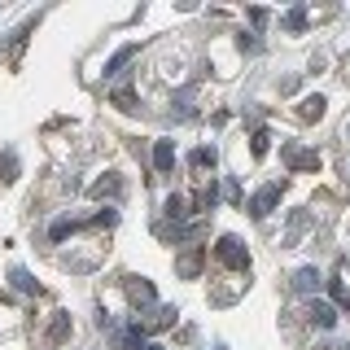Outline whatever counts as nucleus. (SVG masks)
<instances>
[{"label": "nucleus", "mask_w": 350, "mask_h": 350, "mask_svg": "<svg viewBox=\"0 0 350 350\" xmlns=\"http://www.w3.org/2000/svg\"><path fill=\"white\" fill-rule=\"evenodd\" d=\"M215 254H219V262H224V267H232V271H250V250H245V241L232 237V232L219 237Z\"/></svg>", "instance_id": "obj_1"}, {"label": "nucleus", "mask_w": 350, "mask_h": 350, "mask_svg": "<svg viewBox=\"0 0 350 350\" xmlns=\"http://www.w3.org/2000/svg\"><path fill=\"white\" fill-rule=\"evenodd\" d=\"M276 202H280V184H262V189H258L254 197H250V206H245V211L254 215V219H267L271 211H276Z\"/></svg>", "instance_id": "obj_2"}, {"label": "nucleus", "mask_w": 350, "mask_h": 350, "mask_svg": "<svg viewBox=\"0 0 350 350\" xmlns=\"http://www.w3.org/2000/svg\"><path fill=\"white\" fill-rule=\"evenodd\" d=\"M306 320H311V324H320V328H333V324H337V306L315 298L311 306H306Z\"/></svg>", "instance_id": "obj_3"}, {"label": "nucleus", "mask_w": 350, "mask_h": 350, "mask_svg": "<svg viewBox=\"0 0 350 350\" xmlns=\"http://www.w3.org/2000/svg\"><path fill=\"white\" fill-rule=\"evenodd\" d=\"M127 298H131V302H145V306H149L153 298H158V293H153V284H149L145 276H127Z\"/></svg>", "instance_id": "obj_4"}, {"label": "nucleus", "mask_w": 350, "mask_h": 350, "mask_svg": "<svg viewBox=\"0 0 350 350\" xmlns=\"http://www.w3.org/2000/svg\"><path fill=\"white\" fill-rule=\"evenodd\" d=\"M293 171H320V153H306V149H284Z\"/></svg>", "instance_id": "obj_5"}, {"label": "nucleus", "mask_w": 350, "mask_h": 350, "mask_svg": "<svg viewBox=\"0 0 350 350\" xmlns=\"http://www.w3.org/2000/svg\"><path fill=\"white\" fill-rule=\"evenodd\" d=\"M131 57H136V44H123V49H118L114 57L105 62V79H114V75H123V66H127Z\"/></svg>", "instance_id": "obj_6"}, {"label": "nucleus", "mask_w": 350, "mask_h": 350, "mask_svg": "<svg viewBox=\"0 0 350 350\" xmlns=\"http://www.w3.org/2000/svg\"><path fill=\"white\" fill-rule=\"evenodd\" d=\"M153 167H158V171L175 167V145H171V140H153Z\"/></svg>", "instance_id": "obj_7"}, {"label": "nucleus", "mask_w": 350, "mask_h": 350, "mask_svg": "<svg viewBox=\"0 0 350 350\" xmlns=\"http://www.w3.org/2000/svg\"><path fill=\"white\" fill-rule=\"evenodd\" d=\"M293 289H298V293H315V289H320V271H315V267H298V271H293Z\"/></svg>", "instance_id": "obj_8"}, {"label": "nucleus", "mask_w": 350, "mask_h": 350, "mask_svg": "<svg viewBox=\"0 0 350 350\" xmlns=\"http://www.w3.org/2000/svg\"><path fill=\"white\" fill-rule=\"evenodd\" d=\"M175 267H180V276H197V271H202V250H189V254H180L175 258Z\"/></svg>", "instance_id": "obj_9"}, {"label": "nucleus", "mask_w": 350, "mask_h": 350, "mask_svg": "<svg viewBox=\"0 0 350 350\" xmlns=\"http://www.w3.org/2000/svg\"><path fill=\"white\" fill-rule=\"evenodd\" d=\"M14 180H18V153L5 149L0 153V184H14Z\"/></svg>", "instance_id": "obj_10"}, {"label": "nucleus", "mask_w": 350, "mask_h": 350, "mask_svg": "<svg viewBox=\"0 0 350 350\" xmlns=\"http://www.w3.org/2000/svg\"><path fill=\"white\" fill-rule=\"evenodd\" d=\"M9 280H14V289H18V293H40V284L31 280V271H27V267H14V271H9Z\"/></svg>", "instance_id": "obj_11"}, {"label": "nucleus", "mask_w": 350, "mask_h": 350, "mask_svg": "<svg viewBox=\"0 0 350 350\" xmlns=\"http://www.w3.org/2000/svg\"><path fill=\"white\" fill-rule=\"evenodd\" d=\"M123 193V184H118V175H105V180L92 184V197H118Z\"/></svg>", "instance_id": "obj_12"}, {"label": "nucleus", "mask_w": 350, "mask_h": 350, "mask_svg": "<svg viewBox=\"0 0 350 350\" xmlns=\"http://www.w3.org/2000/svg\"><path fill=\"white\" fill-rule=\"evenodd\" d=\"M66 333H70V315L62 311L57 320H53V328H49V342H53V346H62V342H66Z\"/></svg>", "instance_id": "obj_13"}, {"label": "nucleus", "mask_w": 350, "mask_h": 350, "mask_svg": "<svg viewBox=\"0 0 350 350\" xmlns=\"http://www.w3.org/2000/svg\"><path fill=\"white\" fill-rule=\"evenodd\" d=\"M324 105H328V101H324V96H306V101H302V109H298V114L306 118V123H311V118H320V114H324Z\"/></svg>", "instance_id": "obj_14"}, {"label": "nucleus", "mask_w": 350, "mask_h": 350, "mask_svg": "<svg viewBox=\"0 0 350 350\" xmlns=\"http://www.w3.org/2000/svg\"><path fill=\"white\" fill-rule=\"evenodd\" d=\"M189 162H193V167H215V145L193 149V153H189Z\"/></svg>", "instance_id": "obj_15"}, {"label": "nucleus", "mask_w": 350, "mask_h": 350, "mask_svg": "<svg viewBox=\"0 0 350 350\" xmlns=\"http://www.w3.org/2000/svg\"><path fill=\"white\" fill-rule=\"evenodd\" d=\"M306 27V9L302 5H293L289 14H284V31H302Z\"/></svg>", "instance_id": "obj_16"}, {"label": "nucleus", "mask_w": 350, "mask_h": 350, "mask_svg": "<svg viewBox=\"0 0 350 350\" xmlns=\"http://www.w3.org/2000/svg\"><path fill=\"white\" fill-rule=\"evenodd\" d=\"M75 228H79V224H75V219H57V224L49 228V237H53V241H62V237H70Z\"/></svg>", "instance_id": "obj_17"}, {"label": "nucleus", "mask_w": 350, "mask_h": 350, "mask_svg": "<svg viewBox=\"0 0 350 350\" xmlns=\"http://www.w3.org/2000/svg\"><path fill=\"white\" fill-rule=\"evenodd\" d=\"M184 215H189V211H184V197L171 193V197H167V219H184Z\"/></svg>", "instance_id": "obj_18"}, {"label": "nucleus", "mask_w": 350, "mask_h": 350, "mask_svg": "<svg viewBox=\"0 0 350 350\" xmlns=\"http://www.w3.org/2000/svg\"><path fill=\"white\" fill-rule=\"evenodd\" d=\"M267 145H271L267 131H254V145H250V149H254V158H262V153H267Z\"/></svg>", "instance_id": "obj_19"}, {"label": "nucleus", "mask_w": 350, "mask_h": 350, "mask_svg": "<svg viewBox=\"0 0 350 350\" xmlns=\"http://www.w3.org/2000/svg\"><path fill=\"white\" fill-rule=\"evenodd\" d=\"M333 298L342 302V306H350V293H346V289H342V284H337V280H333Z\"/></svg>", "instance_id": "obj_20"}, {"label": "nucleus", "mask_w": 350, "mask_h": 350, "mask_svg": "<svg viewBox=\"0 0 350 350\" xmlns=\"http://www.w3.org/2000/svg\"><path fill=\"white\" fill-rule=\"evenodd\" d=\"M114 105H118V109H136V105H131V92H118V96H114Z\"/></svg>", "instance_id": "obj_21"}, {"label": "nucleus", "mask_w": 350, "mask_h": 350, "mask_svg": "<svg viewBox=\"0 0 350 350\" xmlns=\"http://www.w3.org/2000/svg\"><path fill=\"white\" fill-rule=\"evenodd\" d=\"M320 350H350V346H320Z\"/></svg>", "instance_id": "obj_22"}, {"label": "nucleus", "mask_w": 350, "mask_h": 350, "mask_svg": "<svg viewBox=\"0 0 350 350\" xmlns=\"http://www.w3.org/2000/svg\"><path fill=\"white\" fill-rule=\"evenodd\" d=\"M145 350H162V346H145Z\"/></svg>", "instance_id": "obj_23"}]
</instances>
